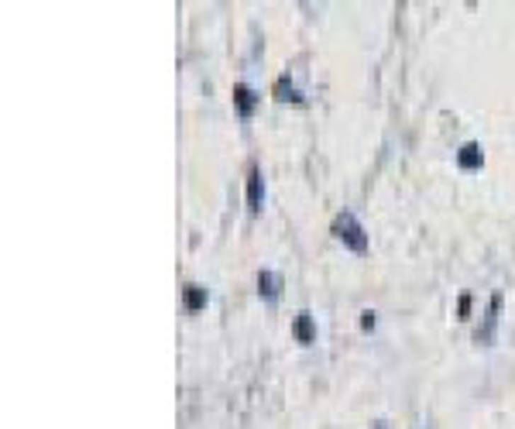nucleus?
Wrapping results in <instances>:
<instances>
[{
	"label": "nucleus",
	"mask_w": 515,
	"mask_h": 429,
	"mask_svg": "<svg viewBox=\"0 0 515 429\" xmlns=\"http://www.w3.org/2000/svg\"><path fill=\"white\" fill-rule=\"evenodd\" d=\"M470 302H474V299H470L468 292L457 299V319H468V316H470Z\"/></svg>",
	"instance_id": "nucleus-10"
},
{
	"label": "nucleus",
	"mask_w": 515,
	"mask_h": 429,
	"mask_svg": "<svg viewBox=\"0 0 515 429\" xmlns=\"http://www.w3.org/2000/svg\"><path fill=\"white\" fill-rule=\"evenodd\" d=\"M371 429H388V423H381V419H378V423H375V426H371Z\"/></svg>",
	"instance_id": "nucleus-12"
},
{
	"label": "nucleus",
	"mask_w": 515,
	"mask_h": 429,
	"mask_svg": "<svg viewBox=\"0 0 515 429\" xmlns=\"http://www.w3.org/2000/svg\"><path fill=\"white\" fill-rule=\"evenodd\" d=\"M375 323H378V319H375V313H371V309H364V313H361V330H364V333H371V330H375Z\"/></svg>",
	"instance_id": "nucleus-11"
},
{
	"label": "nucleus",
	"mask_w": 515,
	"mask_h": 429,
	"mask_svg": "<svg viewBox=\"0 0 515 429\" xmlns=\"http://www.w3.org/2000/svg\"><path fill=\"white\" fill-rule=\"evenodd\" d=\"M275 100L278 103H302V93L295 90V83H292L289 76H278L275 79Z\"/></svg>",
	"instance_id": "nucleus-9"
},
{
	"label": "nucleus",
	"mask_w": 515,
	"mask_h": 429,
	"mask_svg": "<svg viewBox=\"0 0 515 429\" xmlns=\"http://www.w3.org/2000/svg\"><path fill=\"white\" fill-rule=\"evenodd\" d=\"M292 337H295V343H302V347L316 343V319L310 309L295 313V319H292Z\"/></svg>",
	"instance_id": "nucleus-5"
},
{
	"label": "nucleus",
	"mask_w": 515,
	"mask_h": 429,
	"mask_svg": "<svg viewBox=\"0 0 515 429\" xmlns=\"http://www.w3.org/2000/svg\"><path fill=\"white\" fill-rule=\"evenodd\" d=\"M457 165H460L464 172H481V165H485V151H481V144H477V141L460 144V151H457Z\"/></svg>",
	"instance_id": "nucleus-7"
},
{
	"label": "nucleus",
	"mask_w": 515,
	"mask_h": 429,
	"mask_svg": "<svg viewBox=\"0 0 515 429\" xmlns=\"http://www.w3.org/2000/svg\"><path fill=\"white\" fill-rule=\"evenodd\" d=\"M265 206V176L258 165L247 168V213H261Z\"/></svg>",
	"instance_id": "nucleus-3"
},
{
	"label": "nucleus",
	"mask_w": 515,
	"mask_h": 429,
	"mask_svg": "<svg viewBox=\"0 0 515 429\" xmlns=\"http://www.w3.org/2000/svg\"><path fill=\"white\" fill-rule=\"evenodd\" d=\"M282 289H285V282H282L278 271H268V268L258 271V295H261L268 306H275V302L282 299Z\"/></svg>",
	"instance_id": "nucleus-4"
},
{
	"label": "nucleus",
	"mask_w": 515,
	"mask_h": 429,
	"mask_svg": "<svg viewBox=\"0 0 515 429\" xmlns=\"http://www.w3.org/2000/svg\"><path fill=\"white\" fill-rule=\"evenodd\" d=\"M206 302H210V292L196 285V282H189L186 289H182V306H186V313H200L206 309Z\"/></svg>",
	"instance_id": "nucleus-8"
},
{
	"label": "nucleus",
	"mask_w": 515,
	"mask_h": 429,
	"mask_svg": "<svg viewBox=\"0 0 515 429\" xmlns=\"http://www.w3.org/2000/svg\"><path fill=\"white\" fill-rule=\"evenodd\" d=\"M498 316H502V292H494L488 299V309H485V316H481V326L474 330V340L477 343H494V333H498Z\"/></svg>",
	"instance_id": "nucleus-2"
},
{
	"label": "nucleus",
	"mask_w": 515,
	"mask_h": 429,
	"mask_svg": "<svg viewBox=\"0 0 515 429\" xmlns=\"http://www.w3.org/2000/svg\"><path fill=\"white\" fill-rule=\"evenodd\" d=\"M334 237L347 251H354V254H368V230L361 227V220L351 213V210H344V213H336L334 217Z\"/></svg>",
	"instance_id": "nucleus-1"
},
{
	"label": "nucleus",
	"mask_w": 515,
	"mask_h": 429,
	"mask_svg": "<svg viewBox=\"0 0 515 429\" xmlns=\"http://www.w3.org/2000/svg\"><path fill=\"white\" fill-rule=\"evenodd\" d=\"M234 107L241 113V120H251L254 117V107H258V93L251 90L247 83H237L234 86Z\"/></svg>",
	"instance_id": "nucleus-6"
}]
</instances>
